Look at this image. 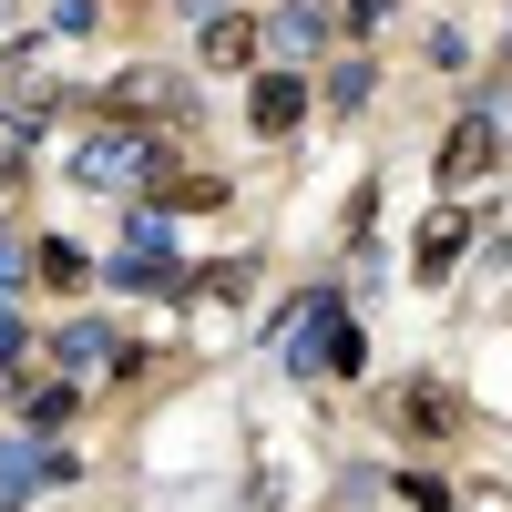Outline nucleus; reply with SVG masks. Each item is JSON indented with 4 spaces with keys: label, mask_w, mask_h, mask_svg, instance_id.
Segmentation results:
<instances>
[{
    "label": "nucleus",
    "mask_w": 512,
    "mask_h": 512,
    "mask_svg": "<svg viewBox=\"0 0 512 512\" xmlns=\"http://www.w3.org/2000/svg\"><path fill=\"white\" fill-rule=\"evenodd\" d=\"M297 113H308V82H297V72H267V82H256V93H246V123H256V134H297Z\"/></svg>",
    "instance_id": "nucleus-6"
},
{
    "label": "nucleus",
    "mask_w": 512,
    "mask_h": 512,
    "mask_svg": "<svg viewBox=\"0 0 512 512\" xmlns=\"http://www.w3.org/2000/svg\"><path fill=\"white\" fill-rule=\"evenodd\" d=\"M338 338H349V318H338V297L318 287V297H308V308H297V318H287V338H277V359H287V379H318V369L338 359Z\"/></svg>",
    "instance_id": "nucleus-3"
},
{
    "label": "nucleus",
    "mask_w": 512,
    "mask_h": 512,
    "mask_svg": "<svg viewBox=\"0 0 512 512\" xmlns=\"http://www.w3.org/2000/svg\"><path fill=\"white\" fill-rule=\"evenodd\" d=\"M461 246H472V216H431V236H420V287H441L461 267Z\"/></svg>",
    "instance_id": "nucleus-10"
},
{
    "label": "nucleus",
    "mask_w": 512,
    "mask_h": 512,
    "mask_svg": "<svg viewBox=\"0 0 512 512\" xmlns=\"http://www.w3.org/2000/svg\"><path fill=\"white\" fill-rule=\"evenodd\" d=\"M72 175H82V185H103V195L164 185V134H144V123H113V134H93V144L72 154Z\"/></svg>",
    "instance_id": "nucleus-2"
},
{
    "label": "nucleus",
    "mask_w": 512,
    "mask_h": 512,
    "mask_svg": "<svg viewBox=\"0 0 512 512\" xmlns=\"http://www.w3.org/2000/svg\"><path fill=\"white\" fill-rule=\"evenodd\" d=\"M113 287H185V297H195V277L175 267V205H134V216H123Z\"/></svg>",
    "instance_id": "nucleus-1"
},
{
    "label": "nucleus",
    "mask_w": 512,
    "mask_h": 512,
    "mask_svg": "<svg viewBox=\"0 0 512 512\" xmlns=\"http://www.w3.org/2000/svg\"><path fill=\"white\" fill-rule=\"evenodd\" d=\"M123 359V338L103 328V318H72L62 338H52V369H72V379H93V369H113Z\"/></svg>",
    "instance_id": "nucleus-8"
},
{
    "label": "nucleus",
    "mask_w": 512,
    "mask_h": 512,
    "mask_svg": "<svg viewBox=\"0 0 512 512\" xmlns=\"http://www.w3.org/2000/svg\"><path fill=\"white\" fill-rule=\"evenodd\" d=\"M328 103L359 113V103H369V62H338V72H328Z\"/></svg>",
    "instance_id": "nucleus-14"
},
{
    "label": "nucleus",
    "mask_w": 512,
    "mask_h": 512,
    "mask_svg": "<svg viewBox=\"0 0 512 512\" xmlns=\"http://www.w3.org/2000/svg\"><path fill=\"white\" fill-rule=\"evenodd\" d=\"M502 52H512V41H502Z\"/></svg>",
    "instance_id": "nucleus-17"
},
{
    "label": "nucleus",
    "mask_w": 512,
    "mask_h": 512,
    "mask_svg": "<svg viewBox=\"0 0 512 512\" xmlns=\"http://www.w3.org/2000/svg\"><path fill=\"white\" fill-rule=\"evenodd\" d=\"M113 113L123 123H164V113H185V82L175 72H123L113 82Z\"/></svg>",
    "instance_id": "nucleus-7"
},
{
    "label": "nucleus",
    "mask_w": 512,
    "mask_h": 512,
    "mask_svg": "<svg viewBox=\"0 0 512 512\" xmlns=\"http://www.w3.org/2000/svg\"><path fill=\"white\" fill-rule=\"evenodd\" d=\"M11 287H21V246L0 236V297H11Z\"/></svg>",
    "instance_id": "nucleus-16"
},
{
    "label": "nucleus",
    "mask_w": 512,
    "mask_h": 512,
    "mask_svg": "<svg viewBox=\"0 0 512 512\" xmlns=\"http://www.w3.org/2000/svg\"><path fill=\"white\" fill-rule=\"evenodd\" d=\"M267 41H277L287 62H308L318 41H328V0H287V11H277V31H267Z\"/></svg>",
    "instance_id": "nucleus-9"
},
{
    "label": "nucleus",
    "mask_w": 512,
    "mask_h": 512,
    "mask_svg": "<svg viewBox=\"0 0 512 512\" xmlns=\"http://www.w3.org/2000/svg\"><path fill=\"white\" fill-rule=\"evenodd\" d=\"M492 154H502V123H492V113H461V123H451V144H441V185H451V195H461V185H482V175H492Z\"/></svg>",
    "instance_id": "nucleus-4"
},
{
    "label": "nucleus",
    "mask_w": 512,
    "mask_h": 512,
    "mask_svg": "<svg viewBox=\"0 0 512 512\" xmlns=\"http://www.w3.org/2000/svg\"><path fill=\"white\" fill-rule=\"evenodd\" d=\"M21 420H31V431H62V420H72V379H41V390H21Z\"/></svg>",
    "instance_id": "nucleus-13"
},
{
    "label": "nucleus",
    "mask_w": 512,
    "mask_h": 512,
    "mask_svg": "<svg viewBox=\"0 0 512 512\" xmlns=\"http://www.w3.org/2000/svg\"><path fill=\"white\" fill-rule=\"evenodd\" d=\"M246 41H256V31H246L236 11H205V41H195V52L216 62V72H236V62H246Z\"/></svg>",
    "instance_id": "nucleus-11"
},
{
    "label": "nucleus",
    "mask_w": 512,
    "mask_h": 512,
    "mask_svg": "<svg viewBox=\"0 0 512 512\" xmlns=\"http://www.w3.org/2000/svg\"><path fill=\"white\" fill-rule=\"evenodd\" d=\"M41 482H72V461L41 451V441H0V512H21Z\"/></svg>",
    "instance_id": "nucleus-5"
},
{
    "label": "nucleus",
    "mask_w": 512,
    "mask_h": 512,
    "mask_svg": "<svg viewBox=\"0 0 512 512\" xmlns=\"http://www.w3.org/2000/svg\"><path fill=\"white\" fill-rule=\"evenodd\" d=\"M0 369H21V318L0 308Z\"/></svg>",
    "instance_id": "nucleus-15"
},
{
    "label": "nucleus",
    "mask_w": 512,
    "mask_h": 512,
    "mask_svg": "<svg viewBox=\"0 0 512 512\" xmlns=\"http://www.w3.org/2000/svg\"><path fill=\"white\" fill-rule=\"evenodd\" d=\"M400 420H410V431H451V420H461V400L420 379V390H400Z\"/></svg>",
    "instance_id": "nucleus-12"
}]
</instances>
